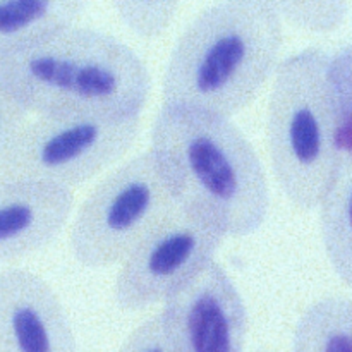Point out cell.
I'll return each instance as SVG.
<instances>
[{
    "label": "cell",
    "mask_w": 352,
    "mask_h": 352,
    "mask_svg": "<svg viewBox=\"0 0 352 352\" xmlns=\"http://www.w3.org/2000/svg\"><path fill=\"white\" fill-rule=\"evenodd\" d=\"M85 9V2L72 0H0V54L76 24Z\"/></svg>",
    "instance_id": "cell-11"
},
{
    "label": "cell",
    "mask_w": 352,
    "mask_h": 352,
    "mask_svg": "<svg viewBox=\"0 0 352 352\" xmlns=\"http://www.w3.org/2000/svg\"><path fill=\"white\" fill-rule=\"evenodd\" d=\"M164 305L162 327L174 352H244L248 309L219 261H208Z\"/></svg>",
    "instance_id": "cell-8"
},
{
    "label": "cell",
    "mask_w": 352,
    "mask_h": 352,
    "mask_svg": "<svg viewBox=\"0 0 352 352\" xmlns=\"http://www.w3.org/2000/svg\"><path fill=\"white\" fill-rule=\"evenodd\" d=\"M0 82L36 116H141L151 91L133 48L78 24L0 54Z\"/></svg>",
    "instance_id": "cell-2"
},
{
    "label": "cell",
    "mask_w": 352,
    "mask_h": 352,
    "mask_svg": "<svg viewBox=\"0 0 352 352\" xmlns=\"http://www.w3.org/2000/svg\"><path fill=\"white\" fill-rule=\"evenodd\" d=\"M222 241L219 230L177 206L120 263L113 301L124 311L164 302L215 260Z\"/></svg>",
    "instance_id": "cell-7"
},
{
    "label": "cell",
    "mask_w": 352,
    "mask_h": 352,
    "mask_svg": "<svg viewBox=\"0 0 352 352\" xmlns=\"http://www.w3.org/2000/svg\"><path fill=\"white\" fill-rule=\"evenodd\" d=\"M330 54L306 48L278 62L267 112L272 168L282 192L301 210L318 208L342 168L329 98Z\"/></svg>",
    "instance_id": "cell-4"
},
{
    "label": "cell",
    "mask_w": 352,
    "mask_h": 352,
    "mask_svg": "<svg viewBox=\"0 0 352 352\" xmlns=\"http://www.w3.org/2000/svg\"><path fill=\"white\" fill-rule=\"evenodd\" d=\"M150 153L177 205L223 237L250 236L263 226L270 208L267 174L230 119L164 105Z\"/></svg>",
    "instance_id": "cell-1"
},
{
    "label": "cell",
    "mask_w": 352,
    "mask_h": 352,
    "mask_svg": "<svg viewBox=\"0 0 352 352\" xmlns=\"http://www.w3.org/2000/svg\"><path fill=\"white\" fill-rule=\"evenodd\" d=\"M177 201L150 151L131 158L95 186L72 222L71 250L88 268L122 263Z\"/></svg>",
    "instance_id": "cell-6"
},
{
    "label": "cell",
    "mask_w": 352,
    "mask_h": 352,
    "mask_svg": "<svg viewBox=\"0 0 352 352\" xmlns=\"http://www.w3.org/2000/svg\"><path fill=\"white\" fill-rule=\"evenodd\" d=\"M0 352H79L60 299L30 270L0 274Z\"/></svg>",
    "instance_id": "cell-9"
},
{
    "label": "cell",
    "mask_w": 352,
    "mask_h": 352,
    "mask_svg": "<svg viewBox=\"0 0 352 352\" xmlns=\"http://www.w3.org/2000/svg\"><path fill=\"white\" fill-rule=\"evenodd\" d=\"M141 116H38L0 155V182L72 191L122 158Z\"/></svg>",
    "instance_id": "cell-5"
},
{
    "label": "cell",
    "mask_w": 352,
    "mask_h": 352,
    "mask_svg": "<svg viewBox=\"0 0 352 352\" xmlns=\"http://www.w3.org/2000/svg\"><path fill=\"white\" fill-rule=\"evenodd\" d=\"M282 23L308 33H330L346 21L347 2H272Z\"/></svg>",
    "instance_id": "cell-15"
},
{
    "label": "cell",
    "mask_w": 352,
    "mask_h": 352,
    "mask_svg": "<svg viewBox=\"0 0 352 352\" xmlns=\"http://www.w3.org/2000/svg\"><path fill=\"white\" fill-rule=\"evenodd\" d=\"M329 98L336 150L342 168H352V55L349 45L330 54Z\"/></svg>",
    "instance_id": "cell-14"
},
{
    "label": "cell",
    "mask_w": 352,
    "mask_h": 352,
    "mask_svg": "<svg viewBox=\"0 0 352 352\" xmlns=\"http://www.w3.org/2000/svg\"><path fill=\"white\" fill-rule=\"evenodd\" d=\"M72 191L0 182V265L47 248L71 217Z\"/></svg>",
    "instance_id": "cell-10"
},
{
    "label": "cell",
    "mask_w": 352,
    "mask_h": 352,
    "mask_svg": "<svg viewBox=\"0 0 352 352\" xmlns=\"http://www.w3.org/2000/svg\"><path fill=\"white\" fill-rule=\"evenodd\" d=\"M120 21L140 38H157L168 30L177 14V2H158V0H127L116 2Z\"/></svg>",
    "instance_id": "cell-16"
},
{
    "label": "cell",
    "mask_w": 352,
    "mask_h": 352,
    "mask_svg": "<svg viewBox=\"0 0 352 352\" xmlns=\"http://www.w3.org/2000/svg\"><path fill=\"white\" fill-rule=\"evenodd\" d=\"M292 352H352V305L342 296L313 302L294 333Z\"/></svg>",
    "instance_id": "cell-12"
},
{
    "label": "cell",
    "mask_w": 352,
    "mask_h": 352,
    "mask_svg": "<svg viewBox=\"0 0 352 352\" xmlns=\"http://www.w3.org/2000/svg\"><path fill=\"white\" fill-rule=\"evenodd\" d=\"M117 352H174V349L165 336L160 315H157L136 327Z\"/></svg>",
    "instance_id": "cell-17"
},
{
    "label": "cell",
    "mask_w": 352,
    "mask_h": 352,
    "mask_svg": "<svg viewBox=\"0 0 352 352\" xmlns=\"http://www.w3.org/2000/svg\"><path fill=\"white\" fill-rule=\"evenodd\" d=\"M280 48L282 21L272 2L230 0L206 7L172 50L164 105L230 119L274 74Z\"/></svg>",
    "instance_id": "cell-3"
},
{
    "label": "cell",
    "mask_w": 352,
    "mask_h": 352,
    "mask_svg": "<svg viewBox=\"0 0 352 352\" xmlns=\"http://www.w3.org/2000/svg\"><path fill=\"white\" fill-rule=\"evenodd\" d=\"M28 110L0 82V155L28 120Z\"/></svg>",
    "instance_id": "cell-18"
},
{
    "label": "cell",
    "mask_w": 352,
    "mask_h": 352,
    "mask_svg": "<svg viewBox=\"0 0 352 352\" xmlns=\"http://www.w3.org/2000/svg\"><path fill=\"white\" fill-rule=\"evenodd\" d=\"M352 172L339 175L318 205L323 248L337 277L346 285L352 280Z\"/></svg>",
    "instance_id": "cell-13"
}]
</instances>
